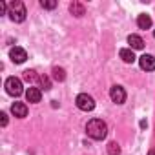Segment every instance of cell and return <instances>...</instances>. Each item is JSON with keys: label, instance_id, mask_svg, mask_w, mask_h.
<instances>
[{"label": "cell", "instance_id": "d6986e66", "mask_svg": "<svg viewBox=\"0 0 155 155\" xmlns=\"http://www.w3.org/2000/svg\"><path fill=\"white\" fill-rule=\"evenodd\" d=\"M0 117H2V126H6L8 124V115L6 113H0Z\"/></svg>", "mask_w": 155, "mask_h": 155}, {"label": "cell", "instance_id": "5b68a950", "mask_svg": "<svg viewBox=\"0 0 155 155\" xmlns=\"http://www.w3.org/2000/svg\"><path fill=\"white\" fill-rule=\"evenodd\" d=\"M110 97H111V101H113L115 104H124V101H126V91H124L122 86H113V88L110 90Z\"/></svg>", "mask_w": 155, "mask_h": 155}, {"label": "cell", "instance_id": "ac0fdd59", "mask_svg": "<svg viewBox=\"0 0 155 155\" xmlns=\"http://www.w3.org/2000/svg\"><path fill=\"white\" fill-rule=\"evenodd\" d=\"M40 82H42L44 90H49V88H51V84H49V79H48V77H40Z\"/></svg>", "mask_w": 155, "mask_h": 155}, {"label": "cell", "instance_id": "7a4b0ae2", "mask_svg": "<svg viewBox=\"0 0 155 155\" xmlns=\"http://www.w3.org/2000/svg\"><path fill=\"white\" fill-rule=\"evenodd\" d=\"M8 15L13 22H24L26 18V6L20 0H15V2L9 4V9H8Z\"/></svg>", "mask_w": 155, "mask_h": 155}, {"label": "cell", "instance_id": "3957f363", "mask_svg": "<svg viewBox=\"0 0 155 155\" xmlns=\"http://www.w3.org/2000/svg\"><path fill=\"white\" fill-rule=\"evenodd\" d=\"M75 104H77V108L82 110V111H91V110L95 108V101H93V97H91V95H88V93H81V95H77Z\"/></svg>", "mask_w": 155, "mask_h": 155}, {"label": "cell", "instance_id": "4fadbf2b", "mask_svg": "<svg viewBox=\"0 0 155 155\" xmlns=\"http://www.w3.org/2000/svg\"><path fill=\"white\" fill-rule=\"evenodd\" d=\"M69 11H71L75 17H82V15H84V6L79 4V2H73V4L69 6Z\"/></svg>", "mask_w": 155, "mask_h": 155}, {"label": "cell", "instance_id": "277c9868", "mask_svg": "<svg viewBox=\"0 0 155 155\" xmlns=\"http://www.w3.org/2000/svg\"><path fill=\"white\" fill-rule=\"evenodd\" d=\"M6 91L13 97H18L22 93V81L17 79V77H9L6 81Z\"/></svg>", "mask_w": 155, "mask_h": 155}, {"label": "cell", "instance_id": "2e32d148", "mask_svg": "<svg viewBox=\"0 0 155 155\" xmlns=\"http://www.w3.org/2000/svg\"><path fill=\"white\" fill-rule=\"evenodd\" d=\"M40 6L46 8V9H53V8H57V2H55V0H42Z\"/></svg>", "mask_w": 155, "mask_h": 155}, {"label": "cell", "instance_id": "52a82bcc", "mask_svg": "<svg viewBox=\"0 0 155 155\" xmlns=\"http://www.w3.org/2000/svg\"><path fill=\"white\" fill-rule=\"evenodd\" d=\"M139 64L144 71H153L155 69V57L153 55H142L139 58Z\"/></svg>", "mask_w": 155, "mask_h": 155}, {"label": "cell", "instance_id": "ba28073f", "mask_svg": "<svg viewBox=\"0 0 155 155\" xmlns=\"http://www.w3.org/2000/svg\"><path fill=\"white\" fill-rule=\"evenodd\" d=\"M26 99H28V102H33V104H37V102H40V99H42V91L38 90V88H28V91H26Z\"/></svg>", "mask_w": 155, "mask_h": 155}, {"label": "cell", "instance_id": "8fae6325", "mask_svg": "<svg viewBox=\"0 0 155 155\" xmlns=\"http://www.w3.org/2000/svg\"><path fill=\"white\" fill-rule=\"evenodd\" d=\"M137 26L140 28V29H150L151 28V18H150V15H139L137 17Z\"/></svg>", "mask_w": 155, "mask_h": 155}, {"label": "cell", "instance_id": "9a60e30c", "mask_svg": "<svg viewBox=\"0 0 155 155\" xmlns=\"http://www.w3.org/2000/svg\"><path fill=\"white\" fill-rule=\"evenodd\" d=\"M53 77H55L57 81H64V79H66L64 69H62V68H55V69H53Z\"/></svg>", "mask_w": 155, "mask_h": 155}, {"label": "cell", "instance_id": "7c38bea8", "mask_svg": "<svg viewBox=\"0 0 155 155\" xmlns=\"http://www.w3.org/2000/svg\"><path fill=\"white\" fill-rule=\"evenodd\" d=\"M120 58L126 62V64H133L135 62V55H133V49H128V48H124V49H120Z\"/></svg>", "mask_w": 155, "mask_h": 155}, {"label": "cell", "instance_id": "44dd1931", "mask_svg": "<svg viewBox=\"0 0 155 155\" xmlns=\"http://www.w3.org/2000/svg\"><path fill=\"white\" fill-rule=\"evenodd\" d=\"M153 37H155V31H153Z\"/></svg>", "mask_w": 155, "mask_h": 155}, {"label": "cell", "instance_id": "ffe728a7", "mask_svg": "<svg viewBox=\"0 0 155 155\" xmlns=\"http://www.w3.org/2000/svg\"><path fill=\"white\" fill-rule=\"evenodd\" d=\"M148 155H155V148H151V150H150V153H148Z\"/></svg>", "mask_w": 155, "mask_h": 155}, {"label": "cell", "instance_id": "e0dca14e", "mask_svg": "<svg viewBox=\"0 0 155 155\" xmlns=\"http://www.w3.org/2000/svg\"><path fill=\"white\" fill-rule=\"evenodd\" d=\"M24 79H26L28 82H33V81L37 79V75H35L33 69H28V71H24Z\"/></svg>", "mask_w": 155, "mask_h": 155}, {"label": "cell", "instance_id": "6da1fadb", "mask_svg": "<svg viewBox=\"0 0 155 155\" xmlns=\"http://www.w3.org/2000/svg\"><path fill=\"white\" fill-rule=\"evenodd\" d=\"M86 131H88V135H90L91 139L102 140V139L108 135V126H106V122L101 120V119H91V120L86 124Z\"/></svg>", "mask_w": 155, "mask_h": 155}, {"label": "cell", "instance_id": "30bf717a", "mask_svg": "<svg viewBox=\"0 0 155 155\" xmlns=\"http://www.w3.org/2000/svg\"><path fill=\"white\" fill-rule=\"evenodd\" d=\"M128 44H130V49H142L144 48V40L139 35H130L128 37Z\"/></svg>", "mask_w": 155, "mask_h": 155}, {"label": "cell", "instance_id": "8992f818", "mask_svg": "<svg viewBox=\"0 0 155 155\" xmlns=\"http://www.w3.org/2000/svg\"><path fill=\"white\" fill-rule=\"evenodd\" d=\"M9 58H11L15 64H22V62L28 58V53H26V49L15 46V48H11V51H9Z\"/></svg>", "mask_w": 155, "mask_h": 155}, {"label": "cell", "instance_id": "5bb4252c", "mask_svg": "<svg viewBox=\"0 0 155 155\" xmlns=\"http://www.w3.org/2000/svg\"><path fill=\"white\" fill-rule=\"evenodd\" d=\"M119 151H120V148H119L117 142H110L108 144V153L110 155H119Z\"/></svg>", "mask_w": 155, "mask_h": 155}, {"label": "cell", "instance_id": "9c48e42d", "mask_svg": "<svg viewBox=\"0 0 155 155\" xmlns=\"http://www.w3.org/2000/svg\"><path fill=\"white\" fill-rule=\"evenodd\" d=\"M11 111H13V115H15V117L24 119V117L28 115V106H26L24 102H15V104L11 106Z\"/></svg>", "mask_w": 155, "mask_h": 155}]
</instances>
